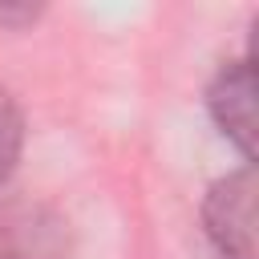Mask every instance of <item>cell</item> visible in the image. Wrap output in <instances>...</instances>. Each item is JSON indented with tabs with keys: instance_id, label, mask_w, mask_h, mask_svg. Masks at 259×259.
I'll use <instances>...</instances> for the list:
<instances>
[{
	"instance_id": "cell-1",
	"label": "cell",
	"mask_w": 259,
	"mask_h": 259,
	"mask_svg": "<svg viewBox=\"0 0 259 259\" xmlns=\"http://www.w3.org/2000/svg\"><path fill=\"white\" fill-rule=\"evenodd\" d=\"M202 223L223 259H255V174L251 166L219 178L206 190Z\"/></svg>"
},
{
	"instance_id": "cell-2",
	"label": "cell",
	"mask_w": 259,
	"mask_h": 259,
	"mask_svg": "<svg viewBox=\"0 0 259 259\" xmlns=\"http://www.w3.org/2000/svg\"><path fill=\"white\" fill-rule=\"evenodd\" d=\"M0 259H73L69 223L40 198H4Z\"/></svg>"
},
{
	"instance_id": "cell-3",
	"label": "cell",
	"mask_w": 259,
	"mask_h": 259,
	"mask_svg": "<svg viewBox=\"0 0 259 259\" xmlns=\"http://www.w3.org/2000/svg\"><path fill=\"white\" fill-rule=\"evenodd\" d=\"M206 105L214 125L243 150V158L255 154V69L251 61H231L214 73L206 89Z\"/></svg>"
},
{
	"instance_id": "cell-4",
	"label": "cell",
	"mask_w": 259,
	"mask_h": 259,
	"mask_svg": "<svg viewBox=\"0 0 259 259\" xmlns=\"http://www.w3.org/2000/svg\"><path fill=\"white\" fill-rule=\"evenodd\" d=\"M20 142H24V125H20V109L16 101L0 89V186L8 182V174L16 170L20 158Z\"/></svg>"
},
{
	"instance_id": "cell-5",
	"label": "cell",
	"mask_w": 259,
	"mask_h": 259,
	"mask_svg": "<svg viewBox=\"0 0 259 259\" xmlns=\"http://www.w3.org/2000/svg\"><path fill=\"white\" fill-rule=\"evenodd\" d=\"M36 16H40V8H36V4H0V24H8V28L32 24Z\"/></svg>"
}]
</instances>
